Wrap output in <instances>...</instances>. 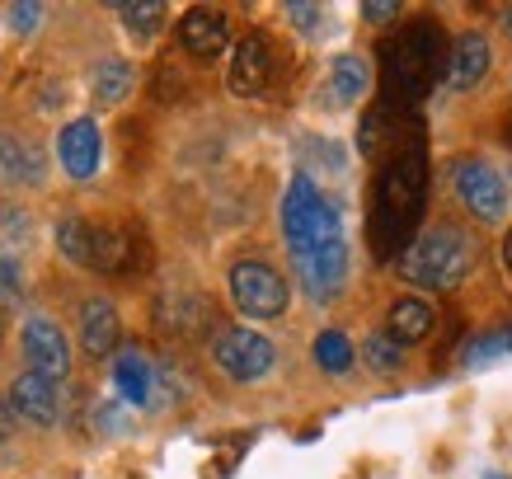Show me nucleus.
I'll return each instance as SVG.
<instances>
[{
    "mask_svg": "<svg viewBox=\"0 0 512 479\" xmlns=\"http://www.w3.org/2000/svg\"><path fill=\"white\" fill-rule=\"evenodd\" d=\"M423 198H428V155L423 146H404L381 170L372 202V240L381 254H400L409 245V235L419 231Z\"/></svg>",
    "mask_w": 512,
    "mask_h": 479,
    "instance_id": "obj_1",
    "label": "nucleus"
},
{
    "mask_svg": "<svg viewBox=\"0 0 512 479\" xmlns=\"http://www.w3.org/2000/svg\"><path fill=\"white\" fill-rule=\"evenodd\" d=\"M475 235L466 226H451V221H437V226H423L409 245L400 249V278L419 282V287H433V292H451L470 278L475 268Z\"/></svg>",
    "mask_w": 512,
    "mask_h": 479,
    "instance_id": "obj_2",
    "label": "nucleus"
},
{
    "mask_svg": "<svg viewBox=\"0 0 512 479\" xmlns=\"http://www.w3.org/2000/svg\"><path fill=\"white\" fill-rule=\"evenodd\" d=\"M282 235H287V249H315V245H334L343 240V221L339 207L320 193L311 174H296L287 198H282Z\"/></svg>",
    "mask_w": 512,
    "mask_h": 479,
    "instance_id": "obj_3",
    "label": "nucleus"
},
{
    "mask_svg": "<svg viewBox=\"0 0 512 479\" xmlns=\"http://www.w3.org/2000/svg\"><path fill=\"white\" fill-rule=\"evenodd\" d=\"M437 71H442V29L433 19H419V24L395 33V43H390V76H395L404 99H419L433 85Z\"/></svg>",
    "mask_w": 512,
    "mask_h": 479,
    "instance_id": "obj_4",
    "label": "nucleus"
},
{
    "mask_svg": "<svg viewBox=\"0 0 512 479\" xmlns=\"http://www.w3.org/2000/svg\"><path fill=\"white\" fill-rule=\"evenodd\" d=\"M447 179H451L456 202H461L475 221H484V226H503V221H508L512 193L489 160H480V155H456L447 165Z\"/></svg>",
    "mask_w": 512,
    "mask_h": 479,
    "instance_id": "obj_5",
    "label": "nucleus"
},
{
    "mask_svg": "<svg viewBox=\"0 0 512 479\" xmlns=\"http://www.w3.org/2000/svg\"><path fill=\"white\" fill-rule=\"evenodd\" d=\"M226 287H231L235 310L249 315V320H278V315H287V306H292V287H287V278H282L278 268L259 263V259L235 263Z\"/></svg>",
    "mask_w": 512,
    "mask_h": 479,
    "instance_id": "obj_6",
    "label": "nucleus"
},
{
    "mask_svg": "<svg viewBox=\"0 0 512 479\" xmlns=\"http://www.w3.org/2000/svg\"><path fill=\"white\" fill-rule=\"evenodd\" d=\"M212 362L226 381H240V386H254V381H264L273 376L278 367V348L259 334V329H221L217 339H212Z\"/></svg>",
    "mask_w": 512,
    "mask_h": 479,
    "instance_id": "obj_7",
    "label": "nucleus"
},
{
    "mask_svg": "<svg viewBox=\"0 0 512 479\" xmlns=\"http://www.w3.org/2000/svg\"><path fill=\"white\" fill-rule=\"evenodd\" d=\"M292 268L301 287L311 292V301H334V296L348 287V273H353V249L348 240H334V245H315V249H296Z\"/></svg>",
    "mask_w": 512,
    "mask_h": 479,
    "instance_id": "obj_8",
    "label": "nucleus"
},
{
    "mask_svg": "<svg viewBox=\"0 0 512 479\" xmlns=\"http://www.w3.org/2000/svg\"><path fill=\"white\" fill-rule=\"evenodd\" d=\"M19 348H24V362H29L33 376H47V381H66L71 376V343H66L62 325L33 310L24 329H19Z\"/></svg>",
    "mask_w": 512,
    "mask_h": 479,
    "instance_id": "obj_9",
    "label": "nucleus"
},
{
    "mask_svg": "<svg viewBox=\"0 0 512 479\" xmlns=\"http://www.w3.org/2000/svg\"><path fill=\"white\" fill-rule=\"evenodd\" d=\"M57 160L62 170L76 179V184H90L99 174V160H104V137H99V123L94 118H71L57 137Z\"/></svg>",
    "mask_w": 512,
    "mask_h": 479,
    "instance_id": "obj_10",
    "label": "nucleus"
},
{
    "mask_svg": "<svg viewBox=\"0 0 512 479\" xmlns=\"http://www.w3.org/2000/svg\"><path fill=\"white\" fill-rule=\"evenodd\" d=\"M489 66H494V52H489V38L475 29L456 33L447 47V57H442V71H447V85L451 90H475L484 76H489Z\"/></svg>",
    "mask_w": 512,
    "mask_h": 479,
    "instance_id": "obj_11",
    "label": "nucleus"
},
{
    "mask_svg": "<svg viewBox=\"0 0 512 479\" xmlns=\"http://www.w3.org/2000/svg\"><path fill=\"white\" fill-rule=\"evenodd\" d=\"M10 414L24 418V423H38V428H52L57 418H62V390H57V381H47V376H33V371H24V376H15L10 381Z\"/></svg>",
    "mask_w": 512,
    "mask_h": 479,
    "instance_id": "obj_12",
    "label": "nucleus"
},
{
    "mask_svg": "<svg viewBox=\"0 0 512 479\" xmlns=\"http://www.w3.org/2000/svg\"><path fill=\"white\" fill-rule=\"evenodd\" d=\"M179 43H184L188 57L198 62H217L226 43H231V24L221 10H207V5H193L184 19H179Z\"/></svg>",
    "mask_w": 512,
    "mask_h": 479,
    "instance_id": "obj_13",
    "label": "nucleus"
},
{
    "mask_svg": "<svg viewBox=\"0 0 512 479\" xmlns=\"http://www.w3.org/2000/svg\"><path fill=\"white\" fill-rule=\"evenodd\" d=\"M47 184V155L43 146L0 132V188H43Z\"/></svg>",
    "mask_w": 512,
    "mask_h": 479,
    "instance_id": "obj_14",
    "label": "nucleus"
},
{
    "mask_svg": "<svg viewBox=\"0 0 512 479\" xmlns=\"http://www.w3.org/2000/svg\"><path fill=\"white\" fill-rule=\"evenodd\" d=\"M268 71H273V52H268V43L259 33H249V38H240V47L231 52L226 85H231V94L249 99V94H259L268 85Z\"/></svg>",
    "mask_w": 512,
    "mask_h": 479,
    "instance_id": "obj_15",
    "label": "nucleus"
},
{
    "mask_svg": "<svg viewBox=\"0 0 512 479\" xmlns=\"http://www.w3.org/2000/svg\"><path fill=\"white\" fill-rule=\"evenodd\" d=\"M118 339H123V320H118L113 301L90 296L80 306V348H85V357H109L118 348Z\"/></svg>",
    "mask_w": 512,
    "mask_h": 479,
    "instance_id": "obj_16",
    "label": "nucleus"
},
{
    "mask_svg": "<svg viewBox=\"0 0 512 479\" xmlns=\"http://www.w3.org/2000/svg\"><path fill=\"white\" fill-rule=\"evenodd\" d=\"M372 94V62L362 52H343L339 62L329 66V99L334 109H353Z\"/></svg>",
    "mask_w": 512,
    "mask_h": 479,
    "instance_id": "obj_17",
    "label": "nucleus"
},
{
    "mask_svg": "<svg viewBox=\"0 0 512 479\" xmlns=\"http://www.w3.org/2000/svg\"><path fill=\"white\" fill-rule=\"evenodd\" d=\"M113 386L127 404H146L156 409V386H160V367H151L141 353H118L113 362Z\"/></svg>",
    "mask_w": 512,
    "mask_h": 479,
    "instance_id": "obj_18",
    "label": "nucleus"
},
{
    "mask_svg": "<svg viewBox=\"0 0 512 479\" xmlns=\"http://www.w3.org/2000/svg\"><path fill=\"white\" fill-rule=\"evenodd\" d=\"M433 329H437V310L428 306L423 296H400V301L390 306V315H386V334L400 343V348L423 343Z\"/></svg>",
    "mask_w": 512,
    "mask_h": 479,
    "instance_id": "obj_19",
    "label": "nucleus"
},
{
    "mask_svg": "<svg viewBox=\"0 0 512 479\" xmlns=\"http://www.w3.org/2000/svg\"><path fill=\"white\" fill-rule=\"evenodd\" d=\"M132 85H137V66L123 62V57H104L90 76V94H94L99 109H118V104H127Z\"/></svg>",
    "mask_w": 512,
    "mask_h": 479,
    "instance_id": "obj_20",
    "label": "nucleus"
},
{
    "mask_svg": "<svg viewBox=\"0 0 512 479\" xmlns=\"http://www.w3.org/2000/svg\"><path fill=\"white\" fill-rule=\"evenodd\" d=\"M127 263H132V235L123 226H94V240H90L94 273H123Z\"/></svg>",
    "mask_w": 512,
    "mask_h": 479,
    "instance_id": "obj_21",
    "label": "nucleus"
},
{
    "mask_svg": "<svg viewBox=\"0 0 512 479\" xmlns=\"http://www.w3.org/2000/svg\"><path fill=\"white\" fill-rule=\"evenodd\" d=\"M315 367H325L329 376H348L353 371V362H357V348H353V339L343 334V329H325L320 339H315Z\"/></svg>",
    "mask_w": 512,
    "mask_h": 479,
    "instance_id": "obj_22",
    "label": "nucleus"
},
{
    "mask_svg": "<svg viewBox=\"0 0 512 479\" xmlns=\"http://www.w3.org/2000/svg\"><path fill=\"white\" fill-rule=\"evenodd\" d=\"M90 240H94V226L85 217H62L57 221V249H62L66 263H76V268H90Z\"/></svg>",
    "mask_w": 512,
    "mask_h": 479,
    "instance_id": "obj_23",
    "label": "nucleus"
},
{
    "mask_svg": "<svg viewBox=\"0 0 512 479\" xmlns=\"http://www.w3.org/2000/svg\"><path fill=\"white\" fill-rule=\"evenodd\" d=\"M362 357H367V367H372L376 376H395V371L404 367V348L390 339V334H367Z\"/></svg>",
    "mask_w": 512,
    "mask_h": 479,
    "instance_id": "obj_24",
    "label": "nucleus"
},
{
    "mask_svg": "<svg viewBox=\"0 0 512 479\" xmlns=\"http://www.w3.org/2000/svg\"><path fill=\"white\" fill-rule=\"evenodd\" d=\"M24 287H29V278H24V263H19V254L10 245H0V310L15 306L19 296H24Z\"/></svg>",
    "mask_w": 512,
    "mask_h": 479,
    "instance_id": "obj_25",
    "label": "nucleus"
},
{
    "mask_svg": "<svg viewBox=\"0 0 512 479\" xmlns=\"http://www.w3.org/2000/svg\"><path fill=\"white\" fill-rule=\"evenodd\" d=\"M118 19L127 24V33L151 38V33L165 24V5H118Z\"/></svg>",
    "mask_w": 512,
    "mask_h": 479,
    "instance_id": "obj_26",
    "label": "nucleus"
},
{
    "mask_svg": "<svg viewBox=\"0 0 512 479\" xmlns=\"http://www.w3.org/2000/svg\"><path fill=\"white\" fill-rule=\"evenodd\" d=\"M498 353H512V325L466 343V348H461V362H466V367H480V362H489V357H498Z\"/></svg>",
    "mask_w": 512,
    "mask_h": 479,
    "instance_id": "obj_27",
    "label": "nucleus"
},
{
    "mask_svg": "<svg viewBox=\"0 0 512 479\" xmlns=\"http://www.w3.org/2000/svg\"><path fill=\"white\" fill-rule=\"evenodd\" d=\"M43 5H5V24L19 33V38H29V33H38V24H43Z\"/></svg>",
    "mask_w": 512,
    "mask_h": 479,
    "instance_id": "obj_28",
    "label": "nucleus"
},
{
    "mask_svg": "<svg viewBox=\"0 0 512 479\" xmlns=\"http://www.w3.org/2000/svg\"><path fill=\"white\" fill-rule=\"evenodd\" d=\"M287 19H292V24H296L301 33H306V38H320L325 10H320V5H287Z\"/></svg>",
    "mask_w": 512,
    "mask_h": 479,
    "instance_id": "obj_29",
    "label": "nucleus"
},
{
    "mask_svg": "<svg viewBox=\"0 0 512 479\" xmlns=\"http://www.w3.org/2000/svg\"><path fill=\"white\" fill-rule=\"evenodd\" d=\"M0 235L29 240V212H24V207H0Z\"/></svg>",
    "mask_w": 512,
    "mask_h": 479,
    "instance_id": "obj_30",
    "label": "nucleus"
},
{
    "mask_svg": "<svg viewBox=\"0 0 512 479\" xmlns=\"http://www.w3.org/2000/svg\"><path fill=\"white\" fill-rule=\"evenodd\" d=\"M362 19H367V24H395V19H400V5H362Z\"/></svg>",
    "mask_w": 512,
    "mask_h": 479,
    "instance_id": "obj_31",
    "label": "nucleus"
},
{
    "mask_svg": "<svg viewBox=\"0 0 512 479\" xmlns=\"http://www.w3.org/2000/svg\"><path fill=\"white\" fill-rule=\"evenodd\" d=\"M10 433H15V414H10V404L0 400V442H5Z\"/></svg>",
    "mask_w": 512,
    "mask_h": 479,
    "instance_id": "obj_32",
    "label": "nucleus"
},
{
    "mask_svg": "<svg viewBox=\"0 0 512 479\" xmlns=\"http://www.w3.org/2000/svg\"><path fill=\"white\" fill-rule=\"evenodd\" d=\"M498 259H503V268L512 273V226H508V235H503V249H498Z\"/></svg>",
    "mask_w": 512,
    "mask_h": 479,
    "instance_id": "obj_33",
    "label": "nucleus"
},
{
    "mask_svg": "<svg viewBox=\"0 0 512 479\" xmlns=\"http://www.w3.org/2000/svg\"><path fill=\"white\" fill-rule=\"evenodd\" d=\"M498 19H503V33H508V38H512V5H508V10H503V15H498Z\"/></svg>",
    "mask_w": 512,
    "mask_h": 479,
    "instance_id": "obj_34",
    "label": "nucleus"
},
{
    "mask_svg": "<svg viewBox=\"0 0 512 479\" xmlns=\"http://www.w3.org/2000/svg\"><path fill=\"white\" fill-rule=\"evenodd\" d=\"M484 479H508V475H498V470H489V475H484Z\"/></svg>",
    "mask_w": 512,
    "mask_h": 479,
    "instance_id": "obj_35",
    "label": "nucleus"
},
{
    "mask_svg": "<svg viewBox=\"0 0 512 479\" xmlns=\"http://www.w3.org/2000/svg\"><path fill=\"white\" fill-rule=\"evenodd\" d=\"M0 334H5V310H0Z\"/></svg>",
    "mask_w": 512,
    "mask_h": 479,
    "instance_id": "obj_36",
    "label": "nucleus"
},
{
    "mask_svg": "<svg viewBox=\"0 0 512 479\" xmlns=\"http://www.w3.org/2000/svg\"><path fill=\"white\" fill-rule=\"evenodd\" d=\"M508 137H512V127H508Z\"/></svg>",
    "mask_w": 512,
    "mask_h": 479,
    "instance_id": "obj_37",
    "label": "nucleus"
}]
</instances>
